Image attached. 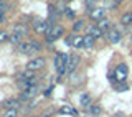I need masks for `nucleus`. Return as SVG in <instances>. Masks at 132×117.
Wrapping results in <instances>:
<instances>
[{
	"instance_id": "obj_23",
	"label": "nucleus",
	"mask_w": 132,
	"mask_h": 117,
	"mask_svg": "<svg viewBox=\"0 0 132 117\" xmlns=\"http://www.w3.org/2000/svg\"><path fill=\"white\" fill-rule=\"evenodd\" d=\"M63 13H64L66 16H68L69 20H73V18H74V12L71 10V8H64V12H63Z\"/></svg>"
},
{
	"instance_id": "obj_27",
	"label": "nucleus",
	"mask_w": 132,
	"mask_h": 117,
	"mask_svg": "<svg viewBox=\"0 0 132 117\" xmlns=\"http://www.w3.org/2000/svg\"><path fill=\"white\" fill-rule=\"evenodd\" d=\"M94 3H96V0H86V7L91 10V7H94Z\"/></svg>"
},
{
	"instance_id": "obj_21",
	"label": "nucleus",
	"mask_w": 132,
	"mask_h": 117,
	"mask_svg": "<svg viewBox=\"0 0 132 117\" xmlns=\"http://www.w3.org/2000/svg\"><path fill=\"white\" fill-rule=\"evenodd\" d=\"M22 38H23L22 35H16V33H13V35L10 36V43H13V45H18L20 41H22Z\"/></svg>"
},
{
	"instance_id": "obj_18",
	"label": "nucleus",
	"mask_w": 132,
	"mask_h": 117,
	"mask_svg": "<svg viewBox=\"0 0 132 117\" xmlns=\"http://www.w3.org/2000/svg\"><path fill=\"white\" fill-rule=\"evenodd\" d=\"M61 114H69V115H76V109H73L71 106H64V107H61Z\"/></svg>"
},
{
	"instance_id": "obj_10",
	"label": "nucleus",
	"mask_w": 132,
	"mask_h": 117,
	"mask_svg": "<svg viewBox=\"0 0 132 117\" xmlns=\"http://www.w3.org/2000/svg\"><path fill=\"white\" fill-rule=\"evenodd\" d=\"M121 38H122V35H121L119 30H109L107 31V40H109L111 43H119Z\"/></svg>"
},
{
	"instance_id": "obj_17",
	"label": "nucleus",
	"mask_w": 132,
	"mask_h": 117,
	"mask_svg": "<svg viewBox=\"0 0 132 117\" xmlns=\"http://www.w3.org/2000/svg\"><path fill=\"white\" fill-rule=\"evenodd\" d=\"M88 31L91 33V35H94L96 38H99V36H102V30L99 27H89L88 28Z\"/></svg>"
},
{
	"instance_id": "obj_12",
	"label": "nucleus",
	"mask_w": 132,
	"mask_h": 117,
	"mask_svg": "<svg viewBox=\"0 0 132 117\" xmlns=\"http://www.w3.org/2000/svg\"><path fill=\"white\" fill-rule=\"evenodd\" d=\"M13 33L25 36V35L28 33V27H27V25H23V23H18V25H15V28H13Z\"/></svg>"
},
{
	"instance_id": "obj_1",
	"label": "nucleus",
	"mask_w": 132,
	"mask_h": 117,
	"mask_svg": "<svg viewBox=\"0 0 132 117\" xmlns=\"http://www.w3.org/2000/svg\"><path fill=\"white\" fill-rule=\"evenodd\" d=\"M40 48H41V45L36 40L25 41V43H22L18 46V49H20V53H22V55H35V53L40 51Z\"/></svg>"
},
{
	"instance_id": "obj_9",
	"label": "nucleus",
	"mask_w": 132,
	"mask_h": 117,
	"mask_svg": "<svg viewBox=\"0 0 132 117\" xmlns=\"http://www.w3.org/2000/svg\"><path fill=\"white\" fill-rule=\"evenodd\" d=\"M66 43L71 45L73 48H81L84 46V36H69Z\"/></svg>"
},
{
	"instance_id": "obj_26",
	"label": "nucleus",
	"mask_w": 132,
	"mask_h": 117,
	"mask_svg": "<svg viewBox=\"0 0 132 117\" xmlns=\"http://www.w3.org/2000/svg\"><path fill=\"white\" fill-rule=\"evenodd\" d=\"M114 87H116V91H126V89H127L126 84H116Z\"/></svg>"
},
{
	"instance_id": "obj_29",
	"label": "nucleus",
	"mask_w": 132,
	"mask_h": 117,
	"mask_svg": "<svg viewBox=\"0 0 132 117\" xmlns=\"http://www.w3.org/2000/svg\"><path fill=\"white\" fill-rule=\"evenodd\" d=\"M51 91H53V87H48L46 93H45V96H50V94H51Z\"/></svg>"
},
{
	"instance_id": "obj_25",
	"label": "nucleus",
	"mask_w": 132,
	"mask_h": 117,
	"mask_svg": "<svg viewBox=\"0 0 132 117\" xmlns=\"http://www.w3.org/2000/svg\"><path fill=\"white\" fill-rule=\"evenodd\" d=\"M10 38H8V35L5 31H0V43H3V41H8Z\"/></svg>"
},
{
	"instance_id": "obj_5",
	"label": "nucleus",
	"mask_w": 132,
	"mask_h": 117,
	"mask_svg": "<svg viewBox=\"0 0 132 117\" xmlns=\"http://www.w3.org/2000/svg\"><path fill=\"white\" fill-rule=\"evenodd\" d=\"M45 64H46L45 58H35V60H31V61L27 63V69H30V71H38V69H41V68H45Z\"/></svg>"
},
{
	"instance_id": "obj_14",
	"label": "nucleus",
	"mask_w": 132,
	"mask_h": 117,
	"mask_svg": "<svg viewBox=\"0 0 132 117\" xmlns=\"http://www.w3.org/2000/svg\"><path fill=\"white\" fill-rule=\"evenodd\" d=\"M94 41H96V36L91 35V33H88V35L84 36V48H93Z\"/></svg>"
},
{
	"instance_id": "obj_11",
	"label": "nucleus",
	"mask_w": 132,
	"mask_h": 117,
	"mask_svg": "<svg viewBox=\"0 0 132 117\" xmlns=\"http://www.w3.org/2000/svg\"><path fill=\"white\" fill-rule=\"evenodd\" d=\"M33 30L36 33H46L48 25H46V22H43V20H36V22L33 23Z\"/></svg>"
},
{
	"instance_id": "obj_7",
	"label": "nucleus",
	"mask_w": 132,
	"mask_h": 117,
	"mask_svg": "<svg viewBox=\"0 0 132 117\" xmlns=\"http://www.w3.org/2000/svg\"><path fill=\"white\" fill-rule=\"evenodd\" d=\"M116 79H117L119 82L121 81H124V79L127 78V74H129V69H127V66L126 64H119L117 68H116Z\"/></svg>"
},
{
	"instance_id": "obj_28",
	"label": "nucleus",
	"mask_w": 132,
	"mask_h": 117,
	"mask_svg": "<svg viewBox=\"0 0 132 117\" xmlns=\"http://www.w3.org/2000/svg\"><path fill=\"white\" fill-rule=\"evenodd\" d=\"M0 22H5V13H3V10H0Z\"/></svg>"
},
{
	"instance_id": "obj_15",
	"label": "nucleus",
	"mask_w": 132,
	"mask_h": 117,
	"mask_svg": "<svg viewBox=\"0 0 132 117\" xmlns=\"http://www.w3.org/2000/svg\"><path fill=\"white\" fill-rule=\"evenodd\" d=\"M79 104L82 107H88L91 106V96L88 93H84V94H81V97H79Z\"/></svg>"
},
{
	"instance_id": "obj_8",
	"label": "nucleus",
	"mask_w": 132,
	"mask_h": 117,
	"mask_svg": "<svg viewBox=\"0 0 132 117\" xmlns=\"http://www.w3.org/2000/svg\"><path fill=\"white\" fill-rule=\"evenodd\" d=\"M104 16H106L104 8H93V10H89V18L94 20V22H99V20H102Z\"/></svg>"
},
{
	"instance_id": "obj_31",
	"label": "nucleus",
	"mask_w": 132,
	"mask_h": 117,
	"mask_svg": "<svg viewBox=\"0 0 132 117\" xmlns=\"http://www.w3.org/2000/svg\"><path fill=\"white\" fill-rule=\"evenodd\" d=\"M0 2H2V0H0Z\"/></svg>"
},
{
	"instance_id": "obj_3",
	"label": "nucleus",
	"mask_w": 132,
	"mask_h": 117,
	"mask_svg": "<svg viewBox=\"0 0 132 117\" xmlns=\"http://www.w3.org/2000/svg\"><path fill=\"white\" fill-rule=\"evenodd\" d=\"M64 33V28L61 27V25H56V27H51L46 30V41L48 43H53L55 40H58L60 36H63Z\"/></svg>"
},
{
	"instance_id": "obj_4",
	"label": "nucleus",
	"mask_w": 132,
	"mask_h": 117,
	"mask_svg": "<svg viewBox=\"0 0 132 117\" xmlns=\"http://www.w3.org/2000/svg\"><path fill=\"white\" fill-rule=\"evenodd\" d=\"M38 94V84H33L30 87H27V89L22 91V94H20V101H31L35 96Z\"/></svg>"
},
{
	"instance_id": "obj_13",
	"label": "nucleus",
	"mask_w": 132,
	"mask_h": 117,
	"mask_svg": "<svg viewBox=\"0 0 132 117\" xmlns=\"http://www.w3.org/2000/svg\"><path fill=\"white\" fill-rule=\"evenodd\" d=\"M20 106V99H7L3 102V107H8V109H18Z\"/></svg>"
},
{
	"instance_id": "obj_16",
	"label": "nucleus",
	"mask_w": 132,
	"mask_h": 117,
	"mask_svg": "<svg viewBox=\"0 0 132 117\" xmlns=\"http://www.w3.org/2000/svg\"><path fill=\"white\" fill-rule=\"evenodd\" d=\"M121 23L122 25H132V12H127L121 16Z\"/></svg>"
},
{
	"instance_id": "obj_6",
	"label": "nucleus",
	"mask_w": 132,
	"mask_h": 117,
	"mask_svg": "<svg viewBox=\"0 0 132 117\" xmlns=\"http://www.w3.org/2000/svg\"><path fill=\"white\" fill-rule=\"evenodd\" d=\"M78 64H79V56L78 55H71L69 56V60H68V63H66V73H74L76 71V68H78Z\"/></svg>"
},
{
	"instance_id": "obj_19",
	"label": "nucleus",
	"mask_w": 132,
	"mask_h": 117,
	"mask_svg": "<svg viewBox=\"0 0 132 117\" xmlns=\"http://www.w3.org/2000/svg\"><path fill=\"white\" fill-rule=\"evenodd\" d=\"M97 27L101 28L102 31L104 30H107V28L111 27V23H109V20H106V18H102V20H99V23H97Z\"/></svg>"
},
{
	"instance_id": "obj_22",
	"label": "nucleus",
	"mask_w": 132,
	"mask_h": 117,
	"mask_svg": "<svg viewBox=\"0 0 132 117\" xmlns=\"http://www.w3.org/2000/svg\"><path fill=\"white\" fill-rule=\"evenodd\" d=\"M82 27H84V22H82V20H78V22H74V25H73V31H79Z\"/></svg>"
},
{
	"instance_id": "obj_30",
	"label": "nucleus",
	"mask_w": 132,
	"mask_h": 117,
	"mask_svg": "<svg viewBox=\"0 0 132 117\" xmlns=\"http://www.w3.org/2000/svg\"><path fill=\"white\" fill-rule=\"evenodd\" d=\"M130 41H132V35H130Z\"/></svg>"
},
{
	"instance_id": "obj_20",
	"label": "nucleus",
	"mask_w": 132,
	"mask_h": 117,
	"mask_svg": "<svg viewBox=\"0 0 132 117\" xmlns=\"http://www.w3.org/2000/svg\"><path fill=\"white\" fill-rule=\"evenodd\" d=\"M88 111H89V114H93V115L101 114V107L99 106H88Z\"/></svg>"
},
{
	"instance_id": "obj_2",
	"label": "nucleus",
	"mask_w": 132,
	"mask_h": 117,
	"mask_svg": "<svg viewBox=\"0 0 132 117\" xmlns=\"http://www.w3.org/2000/svg\"><path fill=\"white\" fill-rule=\"evenodd\" d=\"M68 60H69L68 55H64V53H56V56H55V68L58 69L60 74L66 73V63H68Z\"/></svg>"
},
{
	"instance_id": "obj_24",
	"label": "nucleus",
	"mask_w": 132,
	"mask_h": 117,
	"mask_svg": "<svg viewBox=\"0 0 132 117\" xmlns=\"http://www.w3.org/2000/svg\"><path fill=\"white\" fill-rule=\"evenodd\" d=\"M3 117H16V109H8Z\"/></svg>"
}]
</instances>
